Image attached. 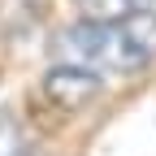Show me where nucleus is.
Instances as JSON below:
<instances>
[{
  "label": "nucleus",
  "instance_id": "f257e3e1",
  "mask_svg": "<svg viewBox=\"0 0 156 156\" xmlns=\"http://www.w3.org/2000/svg\"><path fill=\"white\" fill-rule=\"evenodd\" d=\"M65 61L95 74H139L156 61V13L134 9L117 17H78L56 35Z\"/></svg>",
  "mask_w": 156,
  "mask_h": 156
},
{
  "label": "nucleus",
  "instance_id": "f03ea898",
  "mask_svg": "<svg viewBox=\"0 0 156 156\" xmlns=\"http://www.w3.org/2000/svg\"><path fill=\"white\" fill-rule=\"evenodd\" d=\"M100 91H104V74H95L78 61H56L44 74V95L56 108H87Z\"/></svg>",
  "mask_w": 156,
  "mask_h": 156
},
{
  "label": "nucleus",
  "instance_id": "7ed1b4c3",
  "mask_svg": "<svg viewBox=\"0 0 156 156\" xmlns=\"http://www.w3.org/2000/svg\"><path fill=\"white\" fill-rule=\"evenodd\" d=\"M0 156H30L26 152V130L9 108H0Z\"/></svg>",
  "mask_w": 156,
  "mask_h": 156
},
{
  "label": "nucleus",
  "instance_id": "20e7f679",
  "mask_svg": "<svg viewBox=\"0 0 156 156\" xmlns=\"http://www.w3.org/2000/svg\"><path fill=\"white\" fill-rule=\"evenodd\" d=\"M87 17H117V13H134V9H152V0H83Z\"/></svg>",
  "mask_w": 156,
  "mask_h": 156
}]
</instances>
